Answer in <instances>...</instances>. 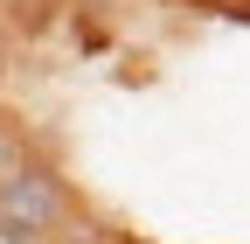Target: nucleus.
Returning <instances> with one entry per match:
<instances>
[{"instance_id":"nucleus-1","label":"nucleus","mask_w":250,"mask_h":244,"mask_svg":"<svg viewBox=\"0 0 250 244\" xmlns=\"http://www.w3.org/2000/svg\"><path fill=\"white\" fill-rule=\"evenodd\" d=\"M70 217L77 195L49 161H21L14 174H0V237L7 244H56Z\"/></svg>"},{"instance_id":"nucleus-2","label":"nucleus","mask_w":250,"mask_h":244,"mask_svg":"<svg viewBox=\"0 0 250 244\" xmlns=\"http://www.w3.org/2000/svg\"><path fill=\"white\" fill-rule=\"evenodd\" d=\"M21 161H28V140L14 133V119H0V174H14Z\"/></svg>"},{"instance_id":"nucleus-3","label":"nucleus","mask_w":250,"mask_h":244,"mask_svg":"<svg viewBox=\"0 0 250 244\" xmlns=\"http://www.w3.org/2000/svg\"><path fill=\"white\" fill-rule=\"evenodd\" d=\"M0 77H7V35H0Z\"/></svg>"}]
</instances>
